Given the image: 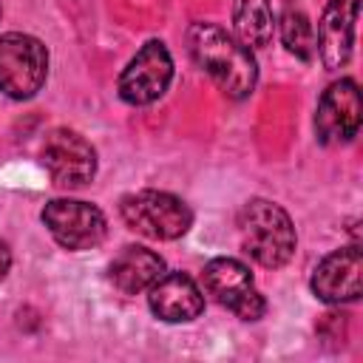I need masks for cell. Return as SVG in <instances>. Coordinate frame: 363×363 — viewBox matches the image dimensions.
Returning <instances> with one entry per match:
<instances>
[{
	"instance_id": "1",
	"label": "cell",
	"mask_w": 363,
	"mask_h": 363,
	"mask_svg": "<svg viewBox=\"0 0 363 363\" xmlns=\"http://www.w3.org/2000/svg\"><path fill=\"white\" fill-rule=\"evenodd\" d=\"M187 51L196 65L233 99H244L255 91L258 62L238 37L227 34L216 23H193L187 28Z\"/></svg>"
},
{
	"instance_id": "2",
	"label": "cell",
	"mask_w": 363,
	"mask_h": 363,
	"mask_svg": "<svg viewBox=\"0 0 363 363\" xmlns=\"http://www.w3.org/2000/svg\"><path fill=\"white\" fill-rule=\"evenodd\" d=\"M238 233H241L244 252L267 269L284 267L292 258L298 244L289 213L269 199H250L241 207Z\"/></svg>"
},
{
	"instance_id": "3",
	"label": "cell",
	"mask_w": 363,
	"mask_h": 363,
	"mask_svg": "<svg viewBox=\"0 0 363 363\" xmlns=\"http://www.w3.org/2000/svg\"><path fill=\"white\" fill-rule=\"evenodd\" d=\"M119 213H122V221L133 233L156 238V241L182 238L193 224V210L179 196L162 193V190L128 193L119 201Z\"/></svg>"
},
{
	"instance_id": "4",
	"label": "cell",
	"mask_w": 363,
	"mask_h": 363,
	"mask_svg": "<svg viewBox=\"0 0 363 363\" xmlns=\"http://www.w3.org/2000/svg\"><path fill=\"white\" fill-rule=\"evenodd\" d=\"M48 77L45 45L23 31L0 34V94L11 99H31Z\"/></svg>"
},
{
	"instance_id": "5",
	"label": "cell",
	"mask_w": 363,
	"mask_h": 363,
	"mask_svg": "<svg viewBox=\"0 0 363 363\" xmlns=\"http://www.w3.org/2000/svg\"><path fill=\"white\" fill-rule=\"evenodd\" d=\"M43 224L65 250H91L102 244L108 221L96 204L79 199H54L43 207Z\"/></svg>"
},
{
	"instance_id": "6",
	"label": "cell",
	"mask_w": 363,
	"mask_h": 363,
	"mask_svg": "<svg viewBox=\"0 0 363 363\" xmlns=\"http://www.w3.org/2000/svg\"><path fill=\"white\" fill-rule=\"evenodd\" d=\"M173 79V57L162 40H147L119 74V96L128 105H150Z\"/></svg>"
},
{
	"instance_id": "7",
	"label": "cell",
	"mask_w": 363,
	"mask_h": 363,
	"mask_svg": "<svg viewBox=\"0 0 363 363\" xmlns=\"http://www.w3.org/2000/svg\"><path fill=\"white\" fill-rule=\"evenodd\" d=\"M43 162L57 187L77 190L96 176V150L85 136L68 128H57L43 142Z\"/></svg>"
},
{
	"instance_id": "8",
	"label": "cell",
	"mask_w": 363,
	"mask_h": 363,
	"mask_svg": "<svg viewBox=\"0 0 363 363\" xmlns=\"http://www.w3.org/2000/svg\"><path fill=\"white\" fill-rule=\"evenodd\" d=\"M204 286L221 306H227L241 320H258L267 312V303H264L261 292L255 289L247 264H241L235 258H213V261H207Z\"/></svg>"
},
{
	"instance_id": "9",
	"label": "cell",
	"mask_w": 363,
	"mask_h": 363,
	"mask_svg": "<svg viewBox=\"0 0 363 363\" xmlns=\"http://www.w3.org/2000/svg\"><path fill=\"white\" fill-rule=\"evenodd\" d=\"M363 122V105H360V88L352 77H343L332 82L315 111V133L323 145H343L352 142Z\"/></svg>"
},
{
	"instance_id": "10",
	"label": "cell",
	"mask_w": 363,
	"mask_h": 363,
	"mask_svg": "<svg viewBox=\"0 0 363 363\" xmlns=\"http://www.w3.org/2000/svg\"><path fill=\"white\" fill-rule=\"evenodd\" d=\"M315 298L323 303H352L363 292V252L357 244L329 252L318 261L309 281Z\"/></svg>"
},
{
	"instance_id": "11",
	"label": "cell",
	"mask_w": 363,
	"mask_h": 363,
	"mask_svg": "<svg viewBox=\"0 0 363 363\" xmlns=\"http://www.w3.org/2000/svg\"><path fill=\"white\" fill-rule=\"evenodd\" d=\"M147 306L164 323H190L204 312V295L190 275L164 272L147 289Z\"/></svg>"
},
{
	"instance_id": "12",
	"label": "cell",
	"mask_w": 363,
	"mask_h": 363,
	"mask_svg": "<svg viewBox=\"0 0 363 363\" xmlns=\"http://www.w3.org/2000/svg\"><path fill=\"white\" fill-rule=\"evenodd\" d=\"M354 23H357V0H329L318 31H315V51L326 68H340L352 57L354 43Z\"/></svg>"
},
{
	"instance_id": "13",
	"label": "cell",
	"mask_w": 363,
	"mask_h": 363,
	"mask_svg": "<svg viewBox=\"0 0 363 363\" xmlns=\"http://www.w3.org/2000/svg\"><path fill=\"white\" fill-rule=\"evenodd\" d=\"M162 275H164L162 255L147 247H136V244L125 247L108 267V278L122 295H139L150 289Z\"/></svg>"
},
{
	"instance_id": "14",
	"label": "cell",
	"mask_w": 363,
	"mask_h": 363,
	"mask_svg": "<svg viewBox=\"0 0 363 363\" xmlns=\"http://www.w3.org/2000/svg\"><path fill=\"white\" fill-rule=\"evenodd\" d=\"M233 28L244 45H267L275 31V14L269 0H233Z\"/></svg>"
},
{
	"instance_id": "15",
	"label": "cell",
	"mask_w": 363,
	"mask_h": 363,
	"mask_svg": "<svg viewBox=\"0 0 363 363\" xmlns=\"http://www.w3.org/2000/svg\"><path fill=\"white\" fill-rule=\"evenodd\" d=\"M278 31H281V40L289 54H295L303 62H309L315 57V26L303 11L286 9L278 20Z\"/></svg>"
},
{
	"instance_id": "16",
	"label": "cell",
	"mask_w": 363,
	"mask_h": 363,
	"mask_svg": "<svg viewBox=\"0 0 363 363\" xmlns=\"http://www.w3.org/2000/svg\"><path fill=\"white\" fill-rule=\"evenodd\" d=\"M9 267H11V252H9V247H6V241H0V281L6 278V272H9Z\"/></svg>"
}]
</instances>
